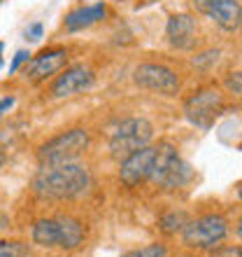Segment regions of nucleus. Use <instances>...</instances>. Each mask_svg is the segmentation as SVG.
<instances>
[{
  "mask_svg": "<svg viewBox=\"0 0 242 257\" xmlns=\"http://www.w3.org/2000/svg\"><path fill=\"white\" fill-rule=\"evenodd\" d=\"M33 192L47 201H63V199H80L88 194L94 178L91 171L80 162L42 166L33 178Z\"/></svg>",
  "mask_w": 242,
  "mask_h": 257,
  "instance_id": "1",
  "label": "nucleus"
},
{
  "mask_svg": "<svg viewBox=\"0 0 242 257\" xmlns=\"http://www.w3.org/2000/svg\"><path fill=\"white\" fill-rule=\"evenodd\" d=\"M191 178H194V169L180 157L175 145L158 143V145H156V157H154L152 173H149V180L154 185H158L161 190L172 192V190L184 187L186 183H191Z\"/></svg>",
  "mask_w": 242,
  "mask_h": 257,
  "instance_id": "2",
  "label": "nucleus"
},
{
  "mask_svg": "<svg viewBox=\"0 0 242 257\" xmlns=\"http://www.w3.org/2000/svg\"><path fill=\"white\" fill-rule=\"evenodd\" d=\"M88 148V134L84 128H70L60 136L47 141L38 150V159L42 166H56V164L77 162Z\"/></svg>",
  "mask_w": 242,
  "mask_h": 257,
  "instance_id": "3",
  "label": "nucleus"
},
{
  "mask_svg": "<svg viewBox=\"0 0 242 257\" xmlns=\"http://www.w3.org/2000/svg\"><path fill=\"white\" fill-rule=\"evenodd\" d=\"M228 234V222L222 215H202L196 220H188L182 227V241L188 248H198V250H212L222 243Z\"/></svg>",
  "mask_w": 242,
  "mask_h": 257,
  "instance_id": "4",
  "label": "nucleus"
},
{
  "mask_svg": "<svg viewBox=\"0 0 242 257\" xmlns=\"http://www.w3.org/2000/svg\"><path fill=\"white\" fill-rule=\"evenodd\" d=\"M154 138V126L144 117H130L124 119L119 126L114 128V134L110 138V152L114 159H124V157L133 155L135 150L149 145Z\"/></svg>",
  "mask_w": 242,
  "mask_h": 257,
  "instance_id": "5",
  "label": "nucleus"
},
{
  "mask_svg": "<svg viewBox=\"0 0 242 257\" xmlns=\"http://www.w3.org/2000/svg\"><path fill=\"white\" fill-rule=\"evenodd\" d=\"M224 112V94L216 87L198 89L184 103V115L194 126L208 131Z\"/></svg>",
  "mask_w": 242,
  "mask_h": 257,
  "instance_id": "6",
  "label": "nucleus"
},
{
  "mask_svg": "<svg viewBox=\"0 0 242 257\" xmlns=\"http://www.w3.org/2000/svg\"><path fill=\"white\" fill-rule=\"evenodd\" d=\"M133 80L138 87L149 89V91H156V94L163 96L180 94L182 87L175 70H170L168 66H161V63H140L133 70Z\"/></svg>",
  "mask_w": 242,
  "mask_h": 257,
  "instance_id": "7",
  "label": "nucleus"
},
{
  "mask_svg": "<svg viewBox=\"0 0 242 257\" xmlns=\"http://www.w3.org/2000/svg\"><path fill=\"white\" fill-rule=\"evenodd\" d=\"M156 157V145H144V148L135 150L133 155H128L121 159L119 166V180L126 187H138L144 180H149L152 166H154Z\"/></svg>",
  "mask_w": 242,
  "mask_h": 257,
  "instance_id": "8",
  "label": "nucleus"
},
{
  "mask_svg": "<svg viewBox=\"0 0 242 257\" xmlns=\"http://www.w3.org/2000/svg\"><path fill=\"white\" fill-rule=\"evenodd\" d=\"M194 7L200 14H205L208 19H212L219 28L224 31H238L240 28V0H191Z\"/></svg>",
  "mask_w": 242,
  "mask_h": 257,
  "instance_id": "9",
  "label": "nucleus"
},
{
  "mask_svg": "<svg viewBox=\"0 0 242 257\" xmlns=\"http://www.w3.org/2000/svg\"><path fill=\"white\" fill-rule=\"evenodd\" d=\"M94 84H96L94 70L80 63V66H72V68H68V70H63L56 77V82L52 84V96L54 98H68V96L88 91Z\"/></svg>",
  "mask_w": 242,
  "mask_h": 257,
  "instance_id": "10",
  "label": "nucleus"
},
{
  "mask_svg": "<svg viewBox=\"0 0 242 257\" xmlns=\"http://www.w3.org/2000/svg\"><path fill=\"white\" fill-rule=\"evenodd\" d=\"M198 35V24L191 14H172L166 24V38L175 49H194Z\"/></svg>",
  "mask_w": 242,
  "mask_h": 257,
  "instance_id": "11",
  "label": "nucleus"
},
{
  "mask_svg": "<svg viewBox=\"0 0 242 257\" xmlns=\"http://www.w3.org/2000/svg\"><path fill=\"white\" fill-rule=\"evenodd\" d=\"M68 63V52L66 49H47V52H42L38 54L30 61V68H26V77L30 82H42L52 77L54 73H58L60 68Z\"/></svg>",
  "mask_w": 242,
  "mask_h": 257,
  "instance_id": "12",
  "label": "nucleus"
},
{
  "mask_svg": "<svg viewBox=\"0 0 242 257\" xmlns=\"http://www.w3.org/2000/svg\"><path fill=\"white\" fill-rule=\"evenodd\" d=\"M108 14V7L105 3H96V5H86V7H80L66 17V31L74 33V31H84V28L94 26L98 24L100 19H105Z\"/></svg>",
  "mask_w": 242,
  "mask_h": 257,
  "instance_id": "13",
  "label": "nucleus"
},
{
  "mask_svg": "<svg viewBox=\"0 0 242 257\" xmlns=\"http://www.w3.org/2000/svg\"><path fill=\"white\" fill-rule=\"evenodd\" d=\"M60 222V243L58 248L63 250H74L84 243L86 238V227L77 220V217H70V215H60L58 217Z\"/></svg>",
  "mask_w": 242,
  "mask_h": 257,
  "instance_id": "14",
  "label": "nucleus"
},
{
  "mask_svg": "<svg viewBox=\"0 0 242 257\" xmlns=\"http://www.w3.org/2000/svg\"><path fill=\"white\" fill-rule=\"evenodd\" d=\"M33 243L42 245V248H58L60 243V222L58 217H44L33 224Z\"/></svg>",
  "mask_w": 242,
  "mask_h": 257,
  "instance_id": "15",
  "label": "nucleus"
},
{
  "mask_svg": "<svg viewBox=\"0 0 242 257\" xmlns=\"http://www.w3.org/2000/svg\"><path fill=\"white\" fill-rule=\"evenodd\" d=\"M186 222H188V215L184 210H170V213H166V215L158 220V227H161V231H166V234H177V231H182V227Z\"/></svg>",
  "mask_w": 242,
  "mask_h": 257,
  "instance_id": "16",
  "label": "nucleus"
},
{
  "mask_svg": "<svg viewBox=\"0 0 242 257\" xmlns=\"http://www.w3.org/2000/svg\"><path fill=\"white\" fill-rule=\"evenodd\" d=\"M0 257H30V248L24 241H0Z\"/></svg>",
  "mask_w": 242,
  "mask_h": 257,
  "instance_id": "17",
  "label": "nucleus"
},
{
  "mask_svg": "<svg viewBox=\"0 0 242 257\" xmlns=\"http://www.w3.org/2000/svg\"><path fill=\"white\" fill-rule=\"evenodd\" d=\"M166 255H168L166 245L163 243H152V245L140 248V250H130V252H126V255H121V257H166Z\"/></svg>",
  "mask_w": 242,
  "mask_h": 257,
  "instance_id": "18",
  "label": "nucleus"
},
{
  "mask_svg": "<svg viewBox=\"0 0 242 257\" xmlns=\"http://www.w3.org/2000/svg\"><path fill=\"white\" fill-rule=\"evenodd\" d=\"M219 49H208V52H202V54H198L194 59V66H198V68H210L212 63H216L219 61Z\"/></svg>",
  "mask_w": 242,
  "mask_h": 257,
  "instance_id": "19",
  "label": "nucleus"
},
{
  "mask_svg": "<svg viewBox=\"0 0 242 257\" xmlns=\"http://www.w3.org/2000/svg\"><path fill=\"white\" fill-rule=\"evenodd\" d=\"M226 87H228L230 94L240 96L242 94V77H240V73H230L228 77H226Z\"/></svg>",
  "mask_w": 242,
  "mask_h": 257,
  "instance_id": "20",
  "label": "nucleus"
},
{
  "mask_svg": "<svg viewBox=\"0 0 242 257\" xmlns=\"http://www.w3.org/2000/svg\"><path fill=\"white\" fill-rule=\"evenodd\" d=\"M212 257H240V245H224V248H212Z\"/></svg>",
  "mask_w": 242,
  "mask_h": 257,
  "instance_id": "21",
  "label": "nucleus"
},
{
  "mask_svg": "<svg viewBox=\"0 0 242 257\" xmlns=\"http://www.w3.org/2000/svg\"><path fill=\"white\" fill-rule=\"evenodd\" d=\"M42 35H44L42 24H30V26L26 28V40H30V42H40Z\"/></svg>",
  "mask_w": 242,
  "mask_h": 257,
  "instance_id": "22",
  "label": "nucleus"
},
{
  "mask_svg": "<svg viewBox=\"0 0 242 257\" xmlns=\"http://www.w3.org/2000/svg\"><path fill=\"white\" fill-rule=\"evenodd\" d=\"M26 61H30V52H26V49L16 52V54H14V59H12V63H10V73H16L21 63H26Z\"/></svg>",
  "mask_w": 242,
  "mask_h": 257,
  "instance_id": "23",
  "label": "nucleus"
},
{
  "mask_svg": "<svg viewBox=\"0 0 242 257\" xmlns=\"http://www.w3.org/2000/svg\"><path fill=\"white\" fill-rule=\"evenodd\" d=\"M12 105H14V98H12V96H7V98H0V117L5 115V112L12 108Z\"/></svg>",
  "mask_w": 242,
  "mask_h": 257,
  "instance_id": "24",
  "label": "nucleus"
},
{
  "mask_svg": "<svg viewBox=\"0 0 242 257\" xmlns=\"http://www.w3.org/2000/svg\"><path fill=\"white\" fill-rule=\"evenodd\" d=\"M2 63H5V61H2V52H0V68H2Z\"/></svg>",
  "mask_w": 242,
  "mask_h": 257,
  "instance_id": "25",
  "label": "nucleus"
},
{
  "mask_svg": "<svg viewBox=\"0 0 242 257\" xmlns=\"http://www.w3.org/2000/svg\"><path fill=\"white\" fill-rule=\"evenodd\" d=\"M2 47H5V45H2V42H0V52H2Z\"/></svg>",
  "mask_w": 242,
  "mask_h": 257,
  "instance_id": "26",
  "label": "nucleus"
}]
</instances>
